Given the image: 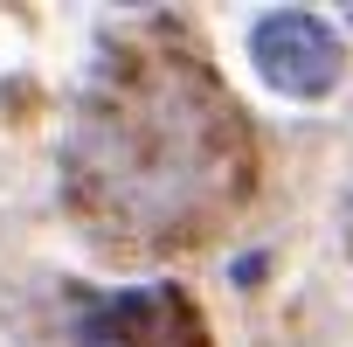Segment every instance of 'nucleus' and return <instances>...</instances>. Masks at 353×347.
<instances>
[{"label": "nucleus", "mask_w": 353, "mask_h": 347, "mask_svg": "<svg viewBox=\"0 0 353 347\" xmlns=\"http://www.w3.org/2000/svg\"><path fill=\"white\" fill-rule=\"evenodd\" d=\"M250 56L263 70L270 91L284 97H325L339 84V42L319 15L305 8H270L256 28H250Z\"/></svg>", "instance_id": "nucleus-1"}, {"label": "nucleus", "mask_w": 353, "mask_h": 347, "mask_svg": "<svg viewBox=\"0 0 353 347\" xmlns=\"http://www.w3.org/2000/svg\"><path fill=\"white\" fill-rule=\"evenodd\" d=\"M77 347H201V319H194V306L173 285L118 292V299L83 312Z\"/></svg>", "instance_id": "nucleus-2"}]
</instances>
